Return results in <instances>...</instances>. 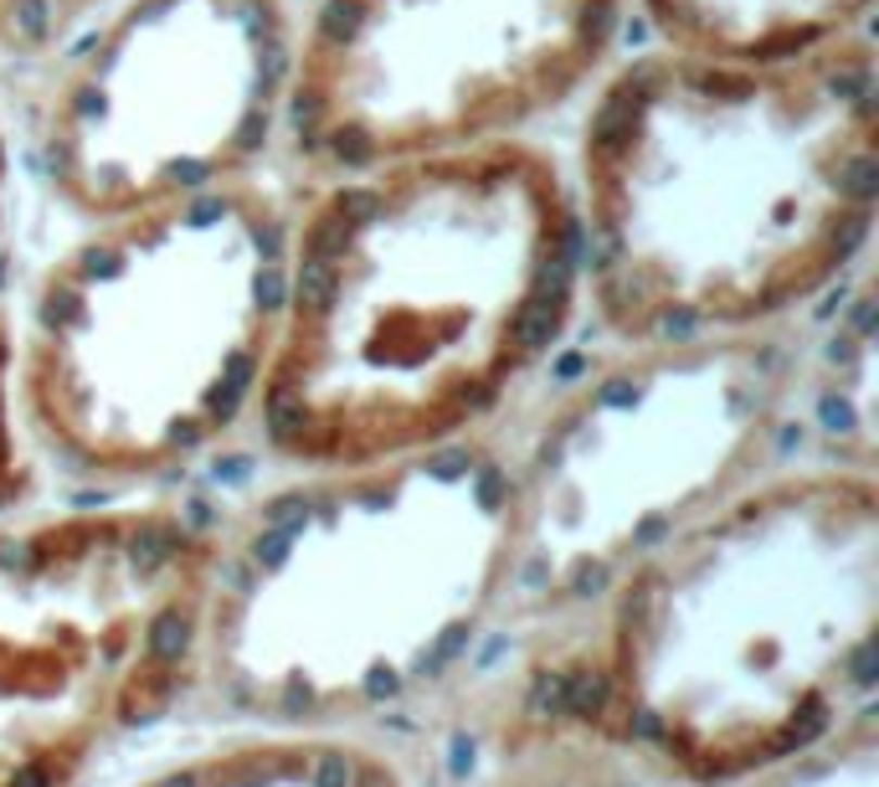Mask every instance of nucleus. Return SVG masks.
I'll use <instances>...</instances> for the list:
<instances>
[{"label":"nucleus","mask_w":879,"mask_h":787,"mask_svg":"<svg viewBox=\"0 0 879 787\" xmlns=\"http://www.w3.org/2000/svg\"><path fill=\"white\" fill-rule=\"evenodd\" d=\"M561 170L597 335L798 325L875 247V31L787 58L668 41L617 52L582 99Z\"/></svg>","instance_id":"nucleus-1"},{"label":"nucleus","mask_w":879,"mask_h":787,"mask_svg":"<svg viewBox=\"0 0 879 787\" xmlns=\"http://www.w3.org/2000/svg\"><path fill=\"white\" fill-rule=\"evenodd\" d=\"M582 319L561 155L499 139L293 196L257 428L304 469L443 448Z\"/></svg>","instance_id":"nucleus-2"},{"label":"nucleus","mask_w":879,"mask_h":787,"mask_svg":"<svg viewBox=\"0 0 879 787\" xmlns=\"http://www.w3.org/2000/svg\"><path fill=\"white\" fill-rule=\"evenodd\" d=\"M293 196L247 176L82 221L5 315L11 412L73 473H160L257 407Z\"/></svg>","instance_id":"nucleus-3"},{"label":"nucleus","mask_w":879,"mask_h":787,"mask_svg":"<svg viewBox=\"0 0 879 787\" xmlns=\"http://www.w3.org/2000/svg\"><path fill=\"white\" fill-rule=\"evenodd\" d=\"M798 325L741 335L612 340L571 360L525 473H509L514 582L566 597L612 587L617 551H659L679 505L721 490L798 396Z\"/></svg>","instance_id":"nucleus-4"},{"label":"nucleus","mask_w":879,"mask_h":787,"mask_svg":"<svg viewBox=\"0 0 879 787\" xmlns=\"http://www.w3.org/2000/svg\"><path fill=\"white\" fill-rule=\"evenodd\" d=\"M298 0H114L26 88V160L82 221L263 176L283 150Z\"/></svg>","instance_id":"nucleus-5"},{"label":"nucleus","mask_w":879,"mask_h":787,"mask_svg":"<svg viewBox=\"0 0 879 787\" xmlns=\"http://www.w3.org/2000/svg\"><path fill=\"white\" fill-rule=\"evenodd\" d=\"M627 26L633 0H309L278 155L314 180L530 139L591 93Z\"/></svg>","instance_id":"nucleus-6"},{"label":"nucleus","mask_w":879,"mask_h":787,"mask_svg":"<svg viewBox=\"0 0 879 787\" xmlns=\"http://www.w3.org/2000/svg\"><path fill=\"white\" fill-rule=\"evenodd\" d=\"M653 41L725 58H787L869 31L875 0H633Z\"/></svg>","instance_id":"nucleus-7"},{"label":"nucleus","mask_w":879,"mask_h":787,"mask_svg":"<svg viewBox=\"0 0 879 787\" xmlns=\"http://www.w3.org/2000/svg\"><path fill=\"white\" fill-rule=\"evenodd\" d=\"M114 0H0V82L31 78Z\"/></svg>","instance_id":"nucleus-8"},{"label":"nucleus","mask_w":879,"mask_h":787,"mask_svg":"<svg viewBox=\"0 0 879 787\" xmlns=\"http://www.w3.org/2000/svg\"><path fill=\"white\" fill-rule=\"evenodd\" d=\"M607 695H612V680L607 674H566V710L571 715H602Z\"/></svg>","instance_id":"nucleus-9"},{"label":"nucleus","mask_w":879,"mask_h":787,"mask_svg":"<svg viewBox=\"0 0 879 787\" xmlns=\"http://www.w3.org/2000/svg\"><path fill=\"white\" fill-rule=\"evenodd\" d=\"M314 783L319 787H351V762H345V757H319Z\"/></svg>","instance_id":"nucleus-10"},{"label":"nucleus","mask_w":879,"mask_h":787,"mask_svg":"<svg viewBox=\"0 0 879 787\" xmlns=\"http://www.w3.org/2000/svg\"><path fill=\"white\" fill-rule=\"evenodd\" d=\"M11 787H47V772L26 767V772H16V783H11Z\"/></svg>","instance_id":"nucleus-11"},{"label":"nucleus","mask_w":879,"mask_h":787,"mask_svg":"<svg viewBox=\"0 0 879 787\" xmlns=\"http://www.w3.org/2000/svg\"><path fill=\"white\" fill-rule=\"evenodd\" d=\"M366 787H381V783H366Z\"/></svg>","instance_id":"nucleus-12"}]
</instances>
